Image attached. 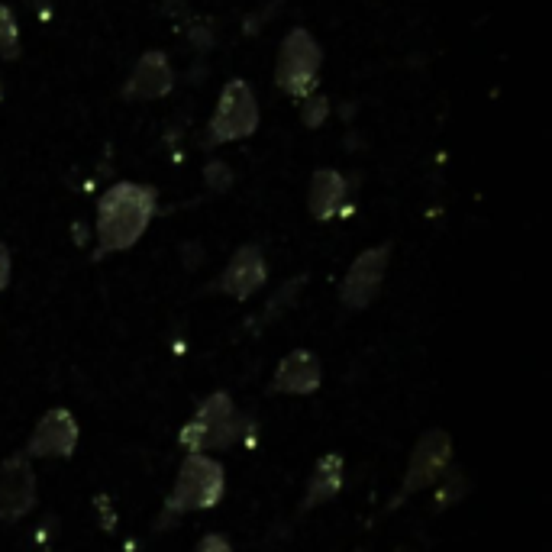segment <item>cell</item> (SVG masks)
Returning a JSON list of instances; mask_svg holds the SVG:
<instances>
[{
  "instance_id": "obj_1",
  "label": "cell",
  "mask_w": 552,
  "mask_h": 552,
  "mask_svg": "<svg viewBox=\"0 0 552 552\" xmlns=\"http://www.w3.org/2000/svg\"><path fill=\"white\" fill-rule=\"evenodd\" d=\"M155 217V191L146 184L120 181L101 197L97 204V256L107 252H123L139 236L146 233V226Z\"/></svg>"
},
{
  "instance_id": "obj_2",
  "label": "cell",
  "mask_w": 552,
  "mask_h": 552,
  "mask_svg": "<svg viewBox=\"0 0 552 552\" xmlns=\"http://www.w3.org/2000/svg\"><path fill=\"white\" fill-rule=\"evenodd\" d=\"M220 498H223V465L204 456V452H188V459L181 462L175 488L165 501V523L181 514L217 507Z\"/></svg>"
},
{
  "instance_id": "obj_3",
  "label": "cell",
  "mask_w": 552,
  "mask_h": 552,
  "mask_svg": "<svg viewBox=\"0 0 552 552\" xmlns=\"http://www.w3.org/2000/svg\"><path fill=\"white\" fill-rule=\"evenodd\" d=\"M246 423L236 414L230 394H210V398L197 407V414L184 423L178 436L181 449L188 452H207V449H230L236 440H243Z\"/></svg>"
},
{
  "instance_id": "obj_4",
  "label": "cell",
  "mask_w": 552,
  "mask_h": 552,
  "mask_svg": "<svg viewBox=\"0 0 552 552\" xmlns=\"http://www.w3.org/2000/svg\"><path fill=\"white\" fill-rule=\"evenodd\" d=\"M320 46L307 30H291L281 42L275 81L288 97H310L320 84Z\"/></svg>"
},
{
  "instance_id": "obj_5",
  "label": "cell",
  "mask_w": 552,
  "mask_h": 552,
  "mask_svg": "<svg viewBox=\"0 0 552 552\" xmlns=\"http://www.w3.org/2000/svg\"><path fill=\"white\" fill-rule=\"evenodd\" d=\"M259 126V104L256 94L246 81H230L220 94V104L214 110L207 126V146H223V143H236V139H246L256 133Z\"/></svg>"
},
{
  "instance_id": "obj_6",
  "label": "cell",
  "mask_w": 552,
  "mask_h": 552,
  "mask_svg": "<svg viewBox=\"0 0 552 552\" xmlns=\"http://www.w3.org/2000/svg\"><path fill=\"white\" fill-rule=\"evenodd\" d=\"M449 459H452V440L449 433L443 430H430L423 440L417 443L414 456L407 462V475H404V485H401V494L394 498L391 507L404 504L410 494H417L423 488L436 485L446 472H449Z\"/></svg>"
},
{
  "instance_id": "obj_7",
  "label": "cell",
  "mask_w": 552,
  "mask_h": 552,
  "mask_svg": "<svg viewBox=\"0 0 552 552\" xmlns=\"http://www.w3.org/2000/svg\"><path fill=\"white\" fill-rule=\"evenodd\" d=\"M388 259H391V246L385 243V246L365 249L362 256L349 265L343 288H339V297H343L346 307L362 310L375 301L381 291V281H385V272H388Z\"/></svg>"
},
{
  "instance_id": "obj_8",
  "label": "cell",
  "mask_w": 552,
  "mask_h": 552,
  "mask_svg": "<svg viewBox=\"0 0 552 552\" xmlns=\"http://www.w3.org/2000/svg\"><path fill=\"white\" fill-rule=\"evenodd\" d=\"M78 446V423L65 407L49 410L26 443V459H68Z\"/></svg>"
},
{
  "instance_id": "obj_9",
  "label": "cell",
  "mask_w": 552,
  "mask_h": 552,
  "mask_svg": "<svg viewBox=\"0 0 552 552\" xmlns=\"http://www.w3.org/2000/svg\"><path fill=\"white\" fill-rule=\"evenodd\" d=\"M36 504V472L30 459L13 456L0 465V520H20L33 511Z\"/></svg>"
},
{
  "instance_id": "obj_10",
  "label": "cell",
  "mask_w": 552,
  "mask_h": 552,
  "mask_svg": "<svg viewBox=\"0 0 552 552\" xmlns=\"http://www.w3.org/2000/svg\"><path fill=\"white\" fill-rule=\"evenodd\" d=\"M265 278H268V265L262 259V249L243 246V249H236V256L223 268V275L217 278L214 288L236 297V301H243V297L256 294L265 285Z\"/></svg>"
},
{
  "instance_id": "obj_11",
  "label": "cell",
  "mask_w": 552,
  "mask_h": 552,
  "mask_svg": "<svg viewBox=\"0 0 552 552\" xmlns=\"http://www.w3.org/2000/svg\"><path fill=\"white\" fill-rule=\"evenodd\" d=\"M172 88H175L172 62H168L162 52H146L143 59L136 62L130 81L123 84V97L126 101H159V97H165Z\"/></svg>"
},
{
  "instance_id": "obj_12",
  "label": "cell",
  "mask_w": 552,
  "mask_h": 552,
  "mask_svg": "<svg viewBox=\"0 0 552 552\" xmlns=\"http://www.w3.org/2000/svg\"><path fill=\"white\" fill-rule=\"evenodd\" d=\"M320 381H323L320 359L314 356V352L297 349V352H288V356L278 362L272 391H281V394H314L320 388Z\"/></svg>"
},
{
  "instance_id": "obj_13",
  "label": "cell",
  "mask_w": 552,
  "mask_h": 552,
  "mask_svg": "<svg viewBox=\"0 0 552 552\" xmlns=\"http://www.w3.org/2000/svg\"><path fill=\"white\" fill-rule=\"evenodd\" d=\"M307 204L317 220H333L346 207V178L333 172V168H320L314 181H310Z\"/></svg>"
},
{
  "instance_id": "obj_14",
  "label": "cell",
  "mask_w": 552,
  "mask_h": 552,
  "mask_svg": "<svg viewBox=\"0 0 552 552\" xmlns=\"http://www.w3.org/2000/svg\"><path fill=\"white\" fill-rule=\"evenodd\" d=\"M343 481H346V465H343V459H339L336 452H330V456H323V459L314 465V475H310V481H307L304 511H310V507L327 504L330 498H336L339 488H343Z\"/></svg>"
},
{
  "instance_id": "obj_15",
  "label": "cell",
  "mask_w": 552,
  "mask_h": 552,
  "mask_svg": "<svg viewBox=\"0 0 552 552\" xmlns=\"http://www.w3.org/2000/svg\"><path fill=\"white\" fill-rule=\"evenodd\" d=\"M20 55V33L13 10L0 4V59H17Z\"/></svg>"
},
{
  "instance_id": "obj_16",
  "label": "cell",
  "mask_w": 552,
  "mask_h": 552,
  "mask_svg": "<svg viewBox=\"0 0 552 552\" xmlns=\"http://www.w3.org/2000/svg\"><path fill=\"white\" fill-rule=\"evenodd\" d=\"M330 117V101L323 94H310L304 97V104H301V120L307 130H317V126H323Z\"/></svg>"
},
{
  "instance_id": "obj_17",
  "label": "cell",
  "mask_w": 552,
  "mask_h": 552,
  "mask_svg": "<svg viewBox=\"0 0 552 552\" xmlns=\"http://www.w3.org/2000/svg\"><path fill=\"white\" fill-rule=\"evenodd\" d=\"M440 481H443V488H440V494H436V507H440V511L446 504H456L462 494L469 491V481H465L462 472H446Z\"/></svg>"
},
{
  "instance_id": "obj_18",
  "label": "cell",
  "mask_w": 552,
  "mask_h": 552,
  "mask_svg": "<svg viewBox=\"0 0 552 552\" xmlns=\"http://www.w3.org/2000/svg\"><path fill=\"white\" fill-rule=\"evenodd\" d=\"M301 285H304V278H297V281H288V285L278 291V297H275V301L265 307V317L272 320V317L278 314V310H285V307H288V304L294 301V297H297V291H301Z\"/></svg>"
},
{
  "instance_id": "obj_19",
  "label": "cell",
  "mask_w": 552,
  "mask_h": 552,
  "mask_svg": "<svg viewBox=\"0 0 552 552\" xmlns=\"http://www.w3.org/2000/svg\"><path fill=\"white\" fill-rule=\"evenodd\" d=\"M204 178H207V188H214V191H226L233 184V175H230V168H226L223 162H210L204 168Z\"/></svg>"
},
{
  "instance_id": "obj_20",
  "label": "cell",
  "mask_w": 552,
  "mask_h": 552,
  "mask_svg": "<svg viewBox=\"0 0 552 552\" xmlns=\"http://www.w3.org/2000/svg\"><path fill=\"white\" fill-rule=\"evenodd\" d=\"M188 33H191V39L197 42V49H210V42H214V36H210V26L207 23H191L188 26Z\"/></svg>"
},
{
  "instance_id": "obj_21",
  "label": "cell",
  "mask_w": 552,
  "mask_h": 552,
  "mask_svg": "<svg viewBox=\"0 0 552 552\" xmlns=\"http://www.w3.org/2000/svg\"><path fill=\"white\" fill-rule=\"evenodd\" d=\"M197 552H233V549H230V543H226V536L210 533V536H204V540H201Z\"/></svg>"
},
{
  "instance_id": "obj_22",
  "label": "cell",
  "mask_w": 552,
  "mask_h": 552,
  "mask_svg": "<svg viewBox=\"0 0 552 552\" xmlns=\"http://www.w3.org/2000/svg\"><path fill=\"white\" fill-rule=\"evenodd\" d=\"M7 285H10V252L4 243H0V291H4Z\"/></svg>"
},
{
  "instance_id": "obj_23",
  "label": "cell",
  "mask_w": 552,
  "mask_h": 552,
  "mask_svg": "<svg viewBox=\"0 0 552 552\" xmlns=\"http://www.w3.org/2000/svg\"><path fill=\"white\" fill-rule=\"evenodd\" d=\"M162 10L168 13V17H181V13H184V0H162Z\"/></svg>"
},
{
  "instance_id": "obj_24",
  "label": "cell",
  "mask_w": 552,
  "mask_h": 552,
  "mask_svg": "<svg viewBox=\"0 0 552 552\" xmlns=\"http://www.w3.org/2000/svg\"><path fill=\"white\" fill-rule=\"evenodd\" d=\"M0 97H4V88H0Z\"/></svg>"
}]
</instances>
